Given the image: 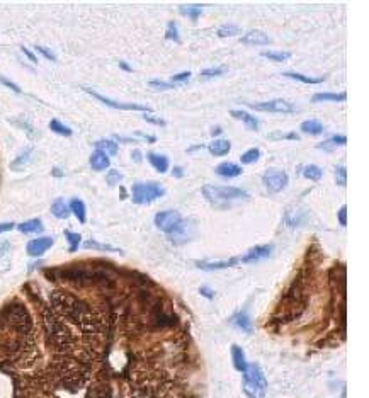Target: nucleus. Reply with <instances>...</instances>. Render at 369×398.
I'll return each mask as SVG.
<instances>
[{
	"label": "nucleus",
	"instance_id": "f257e3e1",
	"mask_svg": "<svg viewBox=\"0 0 369 398\" xmlns=\"http://www.w3.org/2000/svg\"><path fill=\"white\" fill-rule=\"evenodd\" d=\"M201 193L211 204L218 206V208H228L230 201L237 199H248V194L243 189L238 187H218V186H203Z\"/></svg>",
	"mask_w": 369,
	"mask_h": 398
},
{
	"label": "nucleus",
	"instance_id": "f03ea898",
	"mask_svg": "<svg viewBox=\"0 0 369 398\" xmlns=\"http://www.w3.org/2000/svg\"><path fill=\"white\" fill-rule=\"evenodd\" d=\"M243 391L248 398H265V390H267V381L260 369L259 364L252 363L247 364V369L243 371Z\"/></svg>",
	"mask_w": 369,
	"mask_h": 398
},
{
	"label": "nucleus",
	"instance_id": "7ed1b4c3",
	"mask_svg": "<svg viewBox=\"0 0 369 398\" xmlns=\"http://www.w3.org/2000/svg\"><path fill=\"white\" fill-rule=\"evenodd\" d=\"M164 194L165 189L157 182H137L131 189V199L137 204H148Z\"/></svg>",
	"mask_w": 369,
	"mask_h": 398
},
{
	"label": "nucleus",
	"instance_id": "20e7f679",
	"mask_svg": "<svg viewBox=\"0 0 369 398\" xmlns=\"http://www.w3.org/2000/svg\"><path fill=\"white\" fill-rule=\"evenodd\" d=\"M181 223H182V216H181V213L176 210L157 213V216H155L157 228H160V230L165 233H172Z\"/></svg>",
	"mask_w": 369,
	"mask_h": 398
},
{
	"label": "nucleus",
	"instance_id": "39448f33",
	"mask_svg": "<svg viewBox=\"0 0 369 398\" xmlns=\"http://www.w3.org/2000/svg\"><path fill=\"white\" fill-rule=\"evenodd\" d=\"M264 182L270 193H279L287 186V176L283 170H274L270 168L264 174Z\"/></svg>",
	"mask_w": 369,
	"mask_h": 398
},
{
	"label": "nucleus",
	"instance_id": "423d86ee",
	"mask_svg": "<svg viewBox=\"0 0 369 398\" xmlns=\"http://www.w3.org/2000/svg\"><path fill=\"white\" fill-rule=\"evenodd\" d=\"M252 109L257 111H267V112H295V106L291 102H287L284 99H274L269 102H257V104H250Z\"/></svg>",
	"mask_w": 369,
	"mask_h": 398
},
{
	"label": "nucleus",
	"instance_id": "0eeeda50",
	"mask_svg": "<svg viewBox=\"0 0 369 398\" xmlns=\"http://www.w3.org/2000/svg\"><path fill=\"white\" fill-rule=\"evenodd\" d=\"M85 92H89V94H90L92 97H95L97 101L104 102V104H107L109 107L121 109V111H142V112H145V114L151 112V109H150L148 106H142V104H123V102H116V101H112V99H107V97L101 96V94H97V92L90 90V89H85Z\"/></svg>",
	"mask_w": 369,
	"mask_h": 398
},
{
	"label": "nucleus",
	"instance_id": "6e6552de",
	"mask_svg": "<svg viewBox=\"0 0 369 398\" xmlns=\"http://www.w3.org/2000/svg\"><path fill=\"white\" fill-rule=\"evenodd\" d=\"M270 252H273V245H257V247L250 249L248 252L243 255V257L240 259V262H257V260L260 259H265L269 257Z\"/></svg>",
	"mask_w": 369,
	"mask_h": 398
},
{
	"label": "nucleus",
	"instance_id": "1a4fd4ad",
	"mask_svg": "<svg viewBox=\"0 0 369 398\" xmlns=\"http://www.w3.org/2000/svg\"><path fill=\"white\" fill-rule=\"evenodd\" d=\"M53 245V238L50 237H41V238H34L28 243V254L31 257H40L46 252Z\"/></svg>",
	"mask_w": 369,
	"mask_h": 398
},
{
	"label": "nucleus",
	"instance_id": "9d476101",
	"mask_svg": "<svg viewBox=\"0 0 369 398\" xmlns=\"http://www.w3.org/2000/svg\"><path fill=\"white\" fill-rule=\"evenodd\" d=\"M238 262H240L238 257H233L230 260H216V262H204V260H201V262H198V267L203 271H218V269H226V267L237 266Z\"/></svg>",
	"mask_w": 369,
	"mask_h": 398
},
{
	"label": "nucleus",
	"instance_id": "9b49d317",
	"mask_svg": "<svg viewBox=\"0 0 369 398\" xmlns=\"http://www.w3.org/2000/svg\"><path fill=\"white\" fill-rule=\"evenodd\" d=\"M109 157H107L104 151H101V150H95L94 154L90 155V165H92V168L94 170H97V172H102V170H106L107 167H109Z\"/></svg>",
	"mask_w": 369,
	"mask_h": 398
},
{
	"label": "nucleus",
	"instance_id": "f8f14e48",
	"mask_svg": "<svg viewBox=\"0 0 369 398\" xmlns=\"http://www.w3.org/2000/svg\"><path fill=\"white\" fill-rule=\"evenodd\" d=\"M242 43H243V45H267L269 36L265 34L264 31L256 29V31L247 32V34L242 37Z\"/></svg>",
	"mask_w": 369,
	"mask_h": 398
},
{
	"label": "nucleus",
	"instance_id": "ddd939ff",
	"mask_svg": "<svg viewBox=\"0 0 369 398\" xmlns=\"http://www.w3.org/2000/svg\"><path fill=\"white\" fill-rule=\"evenodd\" d=\"M231 361L233 366H235L237 371L243 373L247 369V361H245V354H243V349L238 346H231Z\"/></svg>",
	"mask_w": 369,
	"mask_h": 398
},
{
	"label": "nucleus",
	"instance_id": "4468645a",
	"mask_svg": "<svg viewBox=\"0 0 369 398\" xmlns=\"http://www.w3.org/2000/svg\"><path fill=\"white\" fill-rule=\"evenodd\" d=\"M216 174L221 177H237L242 174V167H238L237 163L225 162V163H220V165L216 167Z\"/></svg>",
	"mask_w": 369,
	"mask_h": 398
},
{
	"label": "nucleus",
	"instance_id": "2eb2a0df",
	"mask_svg": "<svg viewBox=\"0 0 369 398\" xmlns=\"http://www.w3.org/2000/svg\"><path fill=\"white\" fill-rule=\"evenodd\" d=\"M231 324L235 327H238V329H242L243 332H247V334H250L252 332V321H250V317H248L245 312H238L237 315H233Z\"/></svg>",
	"mask_w": 369,
	"mask_h": 398
},
{
	"label": "nucleus",
	"instance_id": "dca6fc26",
	"mask_svg": "<svg viewBox=\"0 0 369 398\" xmlns=\"http://www.w3.org/2000/svg\"><path fill=\"white\" fill-rule=\"evenodd\" d=\"M230 141L228 140H225V138H218V140H215L213 143H211L208 148H209V151L213 154L215 157H223V155H226L228 151H230Z\"/></svg>",
	"mask_w": 369,
	"mask_h": 398
},
{
	"label": "nucleus",
	"instance_id": "f3484780",
	"mask_svg": "<svg viewBox=\"0 0 369 398\" xmlns=\"http://www.w3.org/2000/svg\"><path fill=\"white\" fill-rule=\"evenodd\" d=\"M230 114L233 118H237V119H240V121L245 123L248 129H254V131H257L259 129V121L252 116V114H248L245 111H230Z\"/></svg>",
	"mask_w": 369,
	"mask_h": 398
},
{
	"label": "nucleus",
	"instance_id": "a211bd4d",
	"mask_svg": "<svg viewBox=\"0 0 369 398\" xmlns=\"http://www.w3.org/2000/svg\"><path fill=\"white\" fill-rule=\"evenodd\" d=\"M148 162L151 163V167H155L160 174H165L167 170H169V159L164 155L148 154Z\"/></svg>",
	"mask_w": 369,
	"mask_h": 398
},
{
	"label": "nucleus",
	"instance_id": "6ab92c4d",
	"mask_svg": "<svg viewBox=\"0 0 369 398\" xmlns=\"http://www.w3.org/2000/svg\"><path fill=\"white\" fill-rule=\"evenodd\" d=\"M347 99V94L340 92V94H332V92H320V94L313 96V102H323V101H335V102H342Z\"/></svg>",
	"mask_w": 369,
	"mask_h": 398
},
{
	"label": "nucleus",
	"instance_id": "aec40b11",
	"mask_svg": "<svg viewBox=\"0 0 369 398\" xmlns=\"http://www.w3.org/2000/svg\"><path fill=\"white\" fill-rule=\"evenodd\" d=\"M51 213L56 218H60V220H65V218H68V215H70V208L63 199H56L55 203L51 204Z\"/></svg>",
	"mask_w": 369,
	"mask_h": 398
},
{
	"label": "nucleus",
	"instance_id": "412c9836",
	"mask_svg": "<svg viewBox=\"0 0 369 398\" xmlns=\"http://www.w3.org/2000/svg\"><path fill=\"white\" fill-rule=\"evenodd\" d=\"M345 143H347V138H345V136L337 135V136H332V138H328L327 141H323V143H320L318 148L330 151V150L337 148V146H342V145H345Z\"/></svg>",
	"mask_w": 369,
	"mask_h": 398
},
{
	"label": "nucleus",
	"instance_id": "4be33fe9",
	"mask_svg": "<svg viewBox=\"0 0 369 398\" xmlns=\"http://www.w3.org/2000/svg\"><path fill=\"white\" fill-rule=\"evenodd\" d=\"M21 233H41L43 232V223L40 220H29L21 223L17 226Z\"/></svg>",
	"mask_w": 369,
	"mask_h": 398
},
{
	"label": "nucleus",
	"instance_id": "5701e85b",
	"mask_svg": "<svg viewBox=\"0 0 369 398\" xmlns=\"http://www.w3.org/2000/svg\"><path fill=\"white\" fill-rule=\"evenodd\" d=\"M68 208L73 211V215L79 218L80 223H85L87 215H85V204L82 203V201H80V199H72V201H70Z\"/></svg>",
	"mask_w": 369,
	"mask_h": 398
},
{
	"label": "nucleus",
	"instance_id": "b1692460",
	"mask_svg": "<svg viewBox=\"0 0 369 398\" xmlns=\"http://www.w3.org/2000/svg\"><path fill=\"white\" fill-rule=\"evenodd\" d=\"M301 131L306 135H320L323 131V126L320 121H315V119H310V121H305L301 124Z\"/></svg>",
	"mask_w": 369,
	"mask_h": 398
},
{
	"label": "nucleus",
	"instance_id": "393cba45",
	"mask_svg": "<svg viewBox=\"0 0 369 398\" xmlns=\"http://www.w3.org/2000/svg\"><path fill=\"white\" fill-rule=\"evenodd\" d=\"M97 150L104 151L106 155H116L118 154V145L112 140H99L95 143Z\"/></svg>",
	"mask_w": 369,
	"mask_h": 398
},
{
	"label": "nucleus",
	"instance_id": "a878e982",
	"mask_svg": "<svg viewBox=\"0 0 369 398\" xmlns=\"http://www.w3.org/2000/svg\"><path fill=\"white\" fill-rule=\"evenodd\" d=\"M284 77L287 79H293V80H300L303 84H320L323 82V77H318V79H313V77H306V75H301V73H296V72H284Z\"/></svg>",
	"mask_w": 369,
	"mask_h": 398
},
{
	"label": "nucleus",
	"instance_id": "bb28decb",
	"mask_svg": "<svg viewBox=\"0 0 369 398\" xmlns=\"http://www.w3.org/2000/svg\"><path fill=\"white\" fill-rule=\"evenodd\" d=\"M303 176L306 179H310V181H320V177H322V168L317 165H306L303 168Z\"/></svg>",
	"mask_w": 369,
	"mask_h": 398
},
{
	"label": "nucleus",
	"instance_id": "cd10ccee",
	"mask_svg": "<svg viewBox=\"0 0 369 398\" xmlns=\"http://www.w3.org/2000/svg\"><path fill=\"white\" fill-rule=\"evenodd\" d=\"M50 128H51V131H55V133H58V135H63V136H70V135H72V129H70L68 126H65V124H63L62 121H58V119H51Z\"/></svg>",
	"mask_w": 369,
	"mask_h": 398
},
{
	"label": "nucleus",
	"instance_id": "c85d7f7f",
	"mask_svg": "<svg viewBox=\"0 0 369 398\" xmlns=\"http://www.w3.org/2000/svg\"><path fill=\"white\" fill-rule=\"evenodd\" d=\"M259 157H260V150H259V148H250V150H247L245 154H242L240 160H242V163H245V165H248V163L257 162V160H259Z\"/></svg>",
	"mask_w": 369,
	"mask_h": 398
},
{
	"label": "nucleus",
	"instance_id": "c756f323",
	"mask_svg": "<svg viewBox=\"0 0 369 398\" xmlns=\"http://www.w3.org/2000/svg\"><path fill=\"white\" fill-rule=\"evenodd\" d=\"M262 56L273 60V62H284V60L291 56V53L289 51H264Z\"/></svg>",
	"mask_w": 369,
	"mask_h": 398
},
{
	"label": "nucleus",
	"instance_id": "7c9ffc66",
	"mask_svg": "<svg viewBox=\"0 0 369 398\" xmlns=\"http://www.w3.org/2000/svg\"><path fill=\"white\" fill-rule=\"evenodd\" d=\"M238 27L233 26V24H226V26H221L218 29V36L220 37H230V36H237L238 34Z\"/></svg>",
	"mask_w": 369,
	"mask_h": 398
},
{
	"label": "nucleus",
	"instance_id": "2f4dec72",
	"mask_svg": "<svg viewBox=\"0 0 369 398\" xmlns=\"http://www.w3.org/2000/svg\"><path fill=\"white\" fill-rule=\"evenodd\" d=\"M226 72V67H218V68H208V70H203L201 72V79H215V77H220Z\"/></svg>",
	"mask_w": 369,
	"mask_h": 398
},
{
	"label": "nucleus",
	"instance_id": "473e14b6",
	"mask_svg": "<svg viewBox=\"0 0 369 398\" xmlns=\"http://www.w3.org/2000/svg\"><path fill=\"white\" fill-rule=\"evenodd\" d=\"M65 237H67L68 243H70V252H75L79 249V243H80V235L79 233H73V232H65Z\"/></svg>",
	"mask_w": 369,
	"mask_h": 398
},
{
	"label": "nucleus",
	"instance_id": "72a5a7b5",
	"mask_svg": "<svg viewBox=\"0 0 369 398\" xmlns=\"http://www.w3.org/2000/svg\"><path fill=\"white\" fill-rule=\"evenodd\" d=\"M165 37H167V40H170V41H176V43L181 41V37H179V31H177V24L173 23V21H172V23H169V26H167Z\"/></svg>",
	"mask_w": 369,
	"mask_h": 398
},
{
	"label": "nucleus",
	"instance_id": "f704fd0d",
	"mask_svg": "<svg viewBox=\"0 0 369 398\" xmlns=\"http://www.w3.org/2000/svg\"><path fill=\"white\" fill-rule=\"evenodd\" d=\"M181 12L189 15L191 19H198L201 14V5H192V7H181Z\"/></svg>",
	"mask_w": 369,
	"mask_h": 398
},
{
	"label": "nucleus",
	"instance_id": "c9c22d12",
	"mask_svg": "<svg viewBox=\"0 0 369 398\" xmlns=\"http://www.w3.org/2000/svg\"><path fill=\"white\" fill-rule=\"evenodd\" d=\"M85 249H97V250H109V252H116L118 249L111 247V245H102V243H97L94 240H89L85 242Z\"/></svg>",
	"mask_w": 369,
	"mask_h": 398
},
{
	"label": "nucleus",
	"instance_id": "e433bc0d",
	"mask_svg": "<svg viewBox=\"0 0 369 398\" xmlns=\"http://www.w3.org/2000/svg\"><path fill=\"white\" fill-rule=\"evenodd\" d=\"M335 176H337V184L339 186H345L347 184V172L342 165L335 167Z\"/></svg>",
	"mask_w": 369,
	"mask_h": 398
},
{
	"label": "nucleus",
	"instance_id": "4c0bfd02",
	"mask_svg": "<svg viewBox=\"0 0 369 398\" xmlns=\"http://www.w3.org/2000/svg\"><path fill=\"white\" fill-rule=\"evenodd\" d=\"M150 87L151 89H157V90H170L176 85L167 84V82H162V80H150Z\"/></svg>",
	"mask_w": 369,
	"mask_h": 398
},
{
	"label": "nucleus",
	"instance_id": "58836bf2",
	"mask_svg": "<svg viewBox=\"0 0 369 398\" xmlns=\"http://www.w3.org/2000/svg\"><path fill=\"white\" fill-rule=\"evenodd\" d=\"M123 179V176H121V172H118V170H111L109 174H107V177H106V181H107V184L109 186H116V184L121 181Z\"/></svg>",
	"mask_w": 369,
	"mask_h": 398
},
{
	"label": "nucleus",
	"instance_id": "ea45409f",
	"mask_svg": "<svg viewBox=\"0 0 369 398\" xmlns=\"http://www.w3.org/2000/svg\"><path fill=\"white\" fill-rule=\"evenodd\" d=\"M270 138H287V140H300V136H298L296 133H273L270 135Z\"/></svg>",
	"mask_w": 369,
	"mask_h": 398
},
{
	"label": "nucleus",
	"instance_id": "a19ab883",
	"mask_svg": "<svg viewBox=\"0 0 369 398\" xmlns=\"http://www.w3.org/2000/svg\"><path fill=\"white\" fill-rule=\"evenodd\" d=\"M36 50L40 51L41 54H45V56H46L48 60H51V62H55V60H56V58H55V54H53V53H51L50 50H48V48H45V46H36Z\"/></svg>",
	"mask_w": 369,
	"mask_h": 398
},
{
	"label": "nucleus",
	"instance_id": "79ce46f5",
	"mask_svg": "<svg viewBox=\"0 0 369 398\" xmlns=\"http://www.w3.org/2000/svg\"><path fill=\"white\" fill-rule=\"evenodd\" d=\"M339 221L342 226L347 225V206H342L340 211H339Z\"/></svg>",
	"mask_w": 369,
	"mask_h": 398
},
{
	"label": "nucleus",
	"instance_id": "37998d69",
	"mask_svg": "<svg viewBox=\"0 0 369 398\" xmlns=\"http://www.w3.org/2000/svg\"><path fill=\"white\" fill-rule=\"evenodd\" d=\"M143 118L146 119L148 123H153V124H159V126H165V121L164 119H159V118H153L150 114H143Z\"/></svg>",
	"mask_w": 369,
	"mask_h": 398
},
{
	"label": "nucleus",
	"instance_id": "c03bdc74",
	"mask_svg": "<svg viewBox=\"0 0 369 398\" xmlns=\"http://www.w3.org/2000/svg\"><path fill=\"white\" fill-rule=\"evenodd\" d=\"M189 77H191V72H182V73H177L172 77V82H186Z\"/></svg>",
	"mask_w": 369,
	"mask_h": 398
},
{
	"label": "nucleus",
	"instance_id": "a18cd8bd",
	"mask_svg": "<svg viewBox=\"0 0 369 398\" xmlns=\"http://www.w3.org/2000/svg\"><path fill=\"white\" fill-rule=\"evenodd\" d=\"M0 82H2V84H5V85H7V87H9V89H12L14 92H17V94H19V92H21V89H19V87H17V85H15V84H12V82H10V80H7V79H5V77H0Z\"/></svg>",
	"mask_w": 369,
	"mask_h": 398
},
{
	"label": "nucleus",
	"instance_id": "49530a36",
	"mask_svg": "<svg viewBox=\"0 0 369 398\" xmlns=\"http://www.w3.org/2000/svg\"><path fill=\"white\" fill-rule=\"evenodd\" d=\"M199 293L203 294V296H206V298H208V299H213V298H215V293H213V291H209V288H206V286H203V288H201V290H199Z\"/></svg>",
	"mask_w": 369,
	"mask_h": 398
},
{
	"label": "nucleus",
	"instance_id": "de8ad7c7",
	"mask_svg": "<svg viewBox=\"0 0 369 398\" xmlns=\"http://www.w3.org/2000/svg\"><path fill=\"white\" fill-rule=\"evenodd\" d=\"M14 228V223H0V235L4 232H10Z\"/></svg>",
	"mask_w": 369,
	"mask_h": 398
},
{
	"label": "nucleus",
	"instance_id": "09e8293b",
	"mask_svg": "<svg viewBox=\"0 0 369 398\" xmlns=\"http://www.w3.org/2000/svg\"><path fill=\"white\" fill-rule=\"evenodd\" d=\"M23 51H24V54H26V56H28V58L31 60V62H34V63L37 62V58H36V56H34V54H32V53H31V51L28 50V48H23Z\"/></svg>",
	"mask_w": 369,
	"mask_h": 398
},
{
	"label": "nucleus",
	"instance_id": "8fccbe9b",
	"mask_svg": "<svg viewBox=\"0 0 369 398\" xmlns=\"http://www.w3.org/2000/svg\"><path fill=\"white\" fill-rule=\"evenodd\" d=\"M173 177H182L184 176V172H182V168L181 167H176V168H173Z\"/></svg>",
	"mask_w": 369,
	"mask_h": 398
},
{
	"label": "nucleus",
	"instance_id": "3c124183",
	"mask_svg": "<svg viewBox=\"0 0 369 398\" xmlns=\"http://www.w3.org/2000/svg\"><path fill=\"white\" fill-rule=\"evenodd\" d=\"M119 67H121L123 70H126V72H131V67H129L128 63H124V62H121V63H119Z\"/></svg>",
	"mask_w": 369,
	"mask_h": 398
},
{
	"label": "nucleus",
	"instance_id": "603ef678",
	"mask_svg": "<svg viewBox=\"0 0 369 398\" xmlns=\"http://www.w3.org/2000/svg\"><path fill=\"white\" fill-rule=\"evenodd\" d=\"M53 176H58V177H60V176H63V172L58 170V168H55V170H53Z\"/></svg>",
	"mask_w": 369,
	"mask_h": 398
},
{
	"label": "nucleus",
	"instance_id": "864d4df0",
	"mask_svg": "<svg viewBox=\"0 0 369 398\" xmlns=\"http://www.w3.org/2000/svg\"><path fill=\"white\" fill-rule=\"evenodd\" d=\"M221 133V128H215L213 129V135H220Z\"/></svg>",
	"mask_w": 369,
	"mask_h": 398
}]
</instances>
